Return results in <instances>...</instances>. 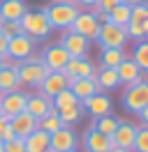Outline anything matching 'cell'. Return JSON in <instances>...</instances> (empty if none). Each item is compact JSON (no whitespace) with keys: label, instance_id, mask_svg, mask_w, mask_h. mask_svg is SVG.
<instances>
[{"label":"cell","instance_id":"d6986e66","mask_svg":"<svg viewBox=\"0 0 148 152\" xmlns=\"http://www.w3.org/2000/svg\"><path fill=\"white\" fill-rule=\"evenodd\" d=\"M65 88H67V76H65V72H49L37 90L44 92V95H49V97H53V95H58L60 90H65Z\"/></svg>","mask_w":148,"mask_h":152},{"label":"cell","instance_id":"7a4b0ae2","mask_svg":"<svg viewBox=\"0 0 148 152\" xmlns=\"http://www.w3.org/2000/svg\"><path fill=\"white\" fill-rule=\"evenodd\" d=\"M21 28H23V35L30 37L33 42H44L53 28H51V23L46 19L44 10H37V12H30L28 10L23 16H21Z\"/></svg>","mask_w":148,"mask_h":152},{"label":"cell","instance_id":"f1b7e54d","mask_svg":"<svg viewBox=\"0 0 148 152\" xmlns=\"http://www.w3.org/2000/svg\"><path fill=\"white\" fill-rule=\"evenodd\" d=\"M130 10H132V7H130L127 2H120L118 7H113V10L109 12V23H116V26H123V28H125L130 23Z\"/></svg>","mask_w":148,"mask_h":152},{"label":"cell","instance_id":"484cf974","mask_svg":"<svg viewBox=\"0 0 148 152\" xmlns=\"http://www.w3.org/2000/svg\"><path fill=\"white\" fill-rule=\"evenodd\" d=\"M125 58H127V56H125L123 48H102V67H111V69H116Z\"/></svg>","mask_w":148,"mask_h":152},{"label":"cell","instance_id":"2e32d148","mask_svg":"<svg viewBox=\"0 0 148 152\" xmlns=\"http://www.w3.org/2000/svg\"><path fill=\"white\" fill-rule=\"evenodd\" d=\"M63 72L74 76V78H95L97 76V67L92 65L88 58H70V62H67V67Z\"/></svg>","mask_w":148,"mask_h":152},{"label":"cell","instance_id":"4dcf8cb0","mask_svg":"<svg viewBox=\"0 0 148 152\" xmlns=\"http://www.w3.org/2000/svg\"><path fill=\"white\" fill-rule=\"evenodd\" d=\"M58 115H60V120H63L65 127H72V124H76L79 120H81L83 108H81V104H76V106H67V108H60V111H58Z\"/></svg>","mask_w":148,"mask_h":152},{"label":"cell","instance_id":"c3c4849f","mask_svg":"<svg viewBox=\"0 0 148 152\" xmlns=\"http://www.w3.org/2000/svg\"><path fill=\"white\" fill-rule=\"evenodd\" d=\"M0 152H2V143H0Z\"/></svg>","mask_w":148,"mask_h":152},{"label":"cell","instance_id":"e0dca14e","mask_svg":"<svg viewBox=\"0 0 148 152\" xmlns=\"http://www.w3.org/2000/svg\"><path fill=\"white\" fill-rule=\"evenodd\" d=\"M53 108V99L49 95H44V92H35V95H28V102H26V111L35 120H39V118H44L49 111Z\"/></svg>","mask_w":148,"mask_h":152},{"label":"cell","instance_id":"bcb514c9","mask_svg":"<svg viewBox=\"0 0 148 152\" xmlns=\"http://www.w3.org/2000/svg\"><path fill=\"white\" fill-rule=\"evenodd\" d=\"M0 97H2V92H0ZM0 115H2V106H0Z\"/></svg>","mask_w":148,"mask_h":152},{"label":"cell","instance_id":"ac0fdd59","mask_svg":"<svg viewBox=\"0 0 148 152\" xmlns=\"http://www.w3.org/2000/svg\"><path fill=\"white\" fill-rule=\"evenodd\" d=\"M116 72H118L120 86H125V88H130V86H134V83L141 81V69L137 67V62H134L132 58H125V60L116 67Z\"/></svg>","mask_w":148,"mask_h":152},{"label":"cell","instance_id":"8d00e7d4","mask_svg":"<svg viewBox=\"0 0 148 152\" xmlns=\"http://www.w3.org/2000/svg\"><path fill=\"white\" fill-rule=\"evenodd\" d=\"M120 2H123V0H100V2H97V10H100V12H107V14H109L113 7H118Z\"/></svg>","mask_w":148,"mask_h":152},{"label":"cell","instance_id":"603a6c76","mask_svg":"<svg viewBox=\"0 0 148 152\" xmlns=\"http://www.w3.org/2000/svg\"><path fill=\"white\" fill-rule=\"evenodd\" d=\"M14 90H21L16 69L14 67H2L0 69V92H14Z\"/></svg>","mask_w":148,"mask_h":152},{"label":"cell","instance_id":"9a60e30c","mask_svg":"<svg viewBox=\"0 0 148 152\" xmlns=\"http://www.w3.org/2000/svg\"><path fill=\"white\" fill-rule=\"evenodd\" d=\"M9 127H12V132H14L16 138H28L37 129V120L28 111H23V113H16L9 118Z\"/></svg>","mask_w":148,"mask_h":152},{"label":"cell","instance_id":"b9f144b4","mask_svg":"<svg viewBox=\"0 0 148 152\" xmlns=\"http://www.w3.org/2000/svg\"><path fill=\"white\" fill-rule=\"evenodd\" d=\"M141 30H144V39H148V19L141 23Z\"/></svg>","mask_w":148,"mask_h":152},{"label":"cell","instance_id":"f35d334b","mask_svg":"<svg viewBox=\"0 0 148 152\" xmlns=\"http://www.w3.org/2000/svg\"><path fill=\"white\" fill-rule=\"evenodd\" d=\"M74 2L79 5V10H81V7H86V10H92V7H97V2H100V0H74Z\"/></svg>","mask_w":148,"mask_h":152},{"label":"cell","instance_id":"74e56055","mask_svg":"<svg viewBox=\"0 0 148 152\" xmlns=\"http://www.w3.org/2000/svg\"><path fill=\"white\" fill-rule=\"evenodd\" d=\"M7 129H9V118L2 113V115H0V143H2V136H5Z\"/></svg>","mask_w":148,"mask_h":152},{"label":"cell","instance_id":"44dd1931","mask_svg":"<svg viewBox=\"0 0 148 152\" xmlns=\"http://www.w3.org/2000/svg\"><path fill=\"white\" fill-rule=\"evenodd\" d=\"M70 90L74 92V97H76L79 102L88 99V97L95 95V92H102L95 78H74V81H72V86H70Z\"/></svg>","mask_w":148,"mask_h":152},{"label":"cell","instance_id":"5b68a950","mask_svg":"<svg viewBox=\"0 0 148 152\" xmlns=\"http://www.w3.org/2000/svg\"><path fill=\"white\" fill-rule=\"evenodd\" d=\"M16 74H18V83L21 88L28 86V88H39L42 86V81L46 78L49 74V69L44 67V62L39 60V62H21L16 67Z\"/></svg>","mask_w":148,"mask_h":152},{"label":"cell","instance_id":"d6a6232c","mask_svg":"<svg viewBox=\"0 0 148 152\" xmlns=\"http://www.w3.org/2000/svg\"><path fill=\"white\" fill-rule=\"evenodd\" d=\"M132 152H148V127H139L137 129V138H134V148Z\"/></svg>","mask_w":148,"mask_h":152},{"label":"cell","instance_id":"60d3db41","mask_svg":"<svg viewBox=\"0 0 148 152\" xmlns=\"http://www.w3.org/2000/svg\"><path fill=\"white\" fill-rule=\"evenodd\" d=\"M139 118H141V122H144V124H146V127H148V106H144V108H141V111H139Z\"/></svg>","mask_w":148,"mask_h":152},{"label":"cell","instance_id":"ee69618b","mask_svg":"<svg viewBox=\"0 0 148 152\" xmlns=\"http://www.w3.org/2000/svg\"><path fill=\"white\" fill-rule=\"evenodd\" d=\"M109 152H132V150H125V148H111Z\"/></svg>","mask_w":148,"mask_h":152},{"label":"cell","instance_id":"3957f363","mask_svg":"<svg viewBox=\"0 0 148 152\" xmlns=\"http://www.w3.org/2000/svg\"><path fill=\"white\" fill-rule=\"evenodd\" d=\"M123 106L130 113H139L144 106H148V72H141V81L125 88L123 92Z\"/></svg>","mask_w":148,"mask_h":152},{"label":"cell","instance_id":"9c48e42d","mask_svg":"<svg viewBox=\"0 0 148 152\" xmlns=\"http://www.w3.org/2000/svg\"><path fill=\"white\" fill-rule=\"evenodd\" d=\"M83 150L86 152H109L111 148H113V143H111V136H104V134H100L95 127H88L86 132H83Z\"/></svg>","mask_w":148,"mask_h":152},{"label":"cell","instance_id":"ab89813d","mask_svg":"<svg viewBox=\"0 0 148 152\" xmlns=\"http://www.w3.org/2000/svg\"><path fill=\"white\" fill-rule=\"evenodd\" d=\"M7 42H9L7 37H2V35H0V58L7 56Z\"/></svg>","mask_w":148,"mask_h":152},{"label":"cell","instance_id":"5bb4252c","mask_svg":"<svg viewBox=\"0 0 148 152\" xmlns=\"http://www.w3.org/2000/svg\"><path fill=\"white\" fill-rule=\"evenodd\" d=\"M30 53H35V42L26 35H18V37H12L7 42V56L12 60H26Z\"/></svg>","mask_w":148,"mask_h":152},{"label":"cell","instance_id":"e575fe53","mask_svg":"<svg viewBox=\"0 0 148 152\" xmlns=\"http://www.w3.org/2000/svg\"><path fill=\"white\" fill-rule=\"evenodd\" d=\"M125 35H127V39H132V42H141V39H144L141 23H132V21H130L127 26H125Z\"/></svg>","mask_w":148,"mask_h":152},{"label":"cell","instance_id":"cb8c5ba5","mask_svg":"<svg viewBox=\"0 0 148 152\" xmlns=\"http://www.w3.org/2000/svg\"><path fill=\"white\" fill-rule=\"evenodd\" d=\"M95 81H97L100 90H113V88H118V86H120L118 72H116V69H111V67H102V69H97Z\"/></svg>","mask_w":148,"mask_h":152},{"label":"cell","instance_id":"52a82bcc","mask_svg":"<svg viewBox=\"0 0 148 152\" xmlns=\"http://www.w3.org/2000/svg\"><path fill=\"white\" fill-rule=\"evenodd\" d=\"M100 26H102V23L95 19V14H92V12H79V14H76V19H74V23L70 26V30L92 42V39L97 37V32H100Z\"/></svg>","mask_w":148,"mask_h":152},{"label":"cell","instance_id":"d590c367","mask_svg":"<svg viewBox=\"0 0 148 152\" xmlns=\"http://www.w3.org/2000/svg\"><path fill=\"white\" fill-rule=\"evenodd\" d=\"M2 152H26V143L23 138H12V141L2 143Z\"/></svg>","mask_w":148,"mask_h":152},{"label":"cell","instance_id":"ffe728a7","mask_svg":"<svg viewBox=\"0 0 148 152\" xmlns=\"http://www.w3.org/2000/svg\"><path fill=\"white\" fill-rule=\"evenodd\" d=\"M26 143V152H46L51 148V134L44 129H35L28 138H23Z\"/></svg>","mask_w":148,"mask_h":152},{"label":"cell","instance_id":"ba28073f","mask_svg":"<svg viewBox=\"0 0 148 152\" xmlns=\"http://www.w3.org/2000/svg\"><path fill=\"white\" fill-rule=\"evenodd\" d=\"M42 62L49 72H63L67 62H70V56H67V51H65L60 44H51V46H46L42 53Z\"/></svg>","mask_w":148,"mask_h":152},{"label":"cell","instance_id":"7bdbcfd3","mask_svg":"<svg viewBox=\"0 0 148 152\" xmlns=\"http://www.w3.org/2000/svg\"><path fill=\"white\" fill-rule=\"evenodd\" d=\"M123 2H127L130 7H132V5H141V2H148V0H123Z\"/></svg>","mask_w":148,"mask_h":152},{"label":"cell","instance_id":"681fc988","mask_svg":"<svg viewBox=\"0 0 148 152\" xmlns=\"http://www.w3.org/2000/svg\"><path fill=\"white\" fill-rule=\"evenodd\" d=\"M67 152H76V150H67Z\"/></svg>","mask_w":148,"mask_h":152},{"label":"cell","instance_id":"f6af8a7d","mask_svg":"<svg viewBox=\"0 0 148 152\" xmlns=\"http://www.w3.org/2000/svg\"><path fill=\"white\" fill-rule=\"evenodd\" d=\"M2 67H5V62H2V58H0V69H2Z\"/></svg>","mask_w":148,"mask_h":152},{"label":"cell","instance_id":"836d02e7","mask_svg":"<svg viewBox=\"0 0 148 152\" xmlns=\"http://www.w3.org/2000/svg\"><path fill=\"white\" fill-rule=\"evenodd\" d=\"M146 19H148V2L132 5V10H130V21H132V23H144Z\"/></svg>","mask_w":148,"mask_h":152},{"label":"cell","instance_id":"d4e9b609","mask_svg":"<svg viewBox=\"0 0 148 152\" xmlns=\"http://www.w3.org/2000/svg\"><path fill=\"white\" fill-rule=\"evenodd\" d=\"M60 127H65V124H63V120H60V115H58L56 108H51L44 118L37 120V129H44V132H49V134H53L56 129H60Z\"/></svg>","mask_w":148,"mask_h":152},{"label":"cell","instance_id":"6da1fadb","mask_svg":"<svg viewBox=\"0 0 148 152\" xmlns=\"http://www.w3.org/2000/svg\"><path fill=\"white\" fill-rule=\"evenodd\" d=\"M79 5L74 2V0H53L51 5H46L44 7V14L49 23H51V28H58V30H70V26L74 23L76 19V14H79Z\"/></svg>","mask_w":148,"mask_h":152},{"label":"cell","instance_id":"4316f807","mask_svg":"<svg viewBox=\"0 0 148 152\" xmlns=\"http://www.w3.org/2000/svg\"><path fill=\"white\" fill-rule=\"evenodd\" d=\"M132 60L137 62V67L141 72H148V39L137 42V46L132 51Z\"/></svg>","mask_w":148,"mask_h":152},{"label":"cell","instance_id":"7c38bea8","mask_svg":"<svg viewBox=\"0 0 148 152\" xmlns=\"http://www.w3.org/2000/svg\"><path fill=\"white\" fill-rule=\"evenodd\" d=\"M26 102H28V95L21 92V90H14V92H2L0 97V106H2V113L12 118L16 113H23L26 111Z\"/></svg>","mask_w":148,"mask_h":152},{"label":"cell","instance_id":"30bf717a","mask_svg":"<svg viewBox=\"0 0 148 152\" xmlns=\"http://www.w3.org/2000/svg\"><path fill=\"white\" fill-rule=\"evenodd\" d=\"M79 145V138L74 134L72 127H60L51 134V150L56 152H67V150H76Z\"/></svg>","mask_w":148,"mask_h":152},{"label":"cell","instance_id":"8992f818","mask_svg":"<svg viewBox=\"0 0 148 152\" xmlns=\"http://www.w3.org/2000/svg\"><path fill=\"white\" fill-rule=\"evenodd\" d=\"M60 46L67 51L70 58H88V48H90V39L76 35L72 30H63V37L58 42Z\"/></svg>","mask_w":148,"mask_h":152},{"label":"cell","instance_id":"4fadbf2b","mask_svg":"<svg viewBox=\"0 0 148 152\" xmlns=\"http://www.w3.org/2000/svg\"><path fill=\"white\" fill-rule=\"evenodd\" d=\"M81 108L86 113H90L92 118H102V115H109L111 113V99L104 92H95L88 99L81 102Z\"/></svg>","mask_w":148,"mask_h":152},{"label":"cell","instance_id":"1f68e13d","mask_svg":"<svg viewBox=\"0 0 148 152\" xmlns=\"http://www.w3.org/2000/svg\"><path fill=\"white\" fill-rule=\"evenodd\" d=\"M0 35L2 37H18L23 35V28H21V21H9V19H0Z\"/></svg>","mask_w":148,"mask_h":152},{"label":"cell","instance_id":"7402d4cb","mask_svg":"<svg viewBox=\"0 0 148 152\" xmlns=\"http://www.w3.org/2000/svg\"><path fill=\"white\" fill-rule=\"evenodd\" d=\"M28 12L26 0H0V19L21 21V16Z\"/></svg>","mask_w":148,"mask_h":152},{"label":"cell","instance_id":"277c9868","mask_svg":"<svg viewBox=\"0 0 148 152\" xmlns=\"http://www.w3.org/2000/svg\"><path fill=\"white\" fill-rule=\"evenodd\" d=\"M95 42H97L102 48H125V44H127V35H125V28H123V26H116V23H102Z\"/></svg>","mask_w":148,"mask_h":152},{"label":"cell","instance_id":"f546056e","mask_svg":"<svg viewBox=\"0 0 148 152\" xmlns=\"http://www.w3.org/2000/svg\"><path fill=\"white\" fill-rule=\"evenodd\" d=\"M120 120H116L113 115H102V118H95V122H92V127L97 129L100 134H104V136H111V134L116 132V127H118Z\"/></svg>","mask_w":148,"mask_h":152},{"label":"cell","instance_id":"83f0119b","mask_svg":"<svg viewBox=\"0 0 148 152\" xmlns=\"http://www.w3.org/2000/svg\"><path fill=\"white\" fill-rule=\"evenodd\" d=\"M51 99H53V108H56V111H60V108H67V106H76V104H81V102L74 97V92L70 90V88L60 90V92H58V95H53Z\"/></svg>","mask_w":148,"mask_h":152},{"label":"cell","instance_id":"8fae6325","mask_svg":"<svg viewBox=\"0 0 148 152\" xmlns=\"http://www.w3.org/2000/svg\"><path fill=\"white\" fill-rule=\"evenodd\" d=\"M137 124L132 122H118L116 132L111 134V143L113 148H125V150H132L134 148V138H137Z\"/></svg>","mask_w":148,"mask_h":152},{"label":"cell","instance_id":"7dc6e473","mask_svg":"<svg viewBox=\"0 0 148 152\" xmlns=\"http://www.w3.org/2000/svg\"><path fill=\"white\" fill-rule=\"evenodd\" d=\"M46 152H56V150H51V148H49V150H46Z\"/></svg>","mask_w":148,"mask_h":152}]
</instances>
